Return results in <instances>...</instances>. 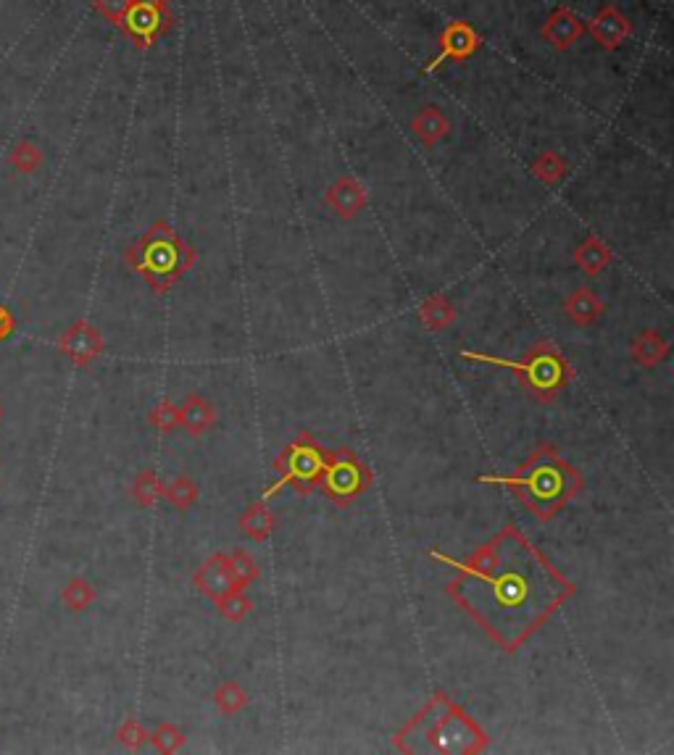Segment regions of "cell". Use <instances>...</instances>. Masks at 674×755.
Here are the masks:
<instances>
[{"mask_svg":"<svg viewBox=\"0 0 674 755\" xmlns=\"http://www.w3.org/2000/svg\"><path fill=\"white\" fill-rule=\"evenodd\" d=\"M443 561L456 566L461 577H467V582L461 579L451 585L456 600L506 650L517 648L561 600L572 595V585H567L517 532H503L467 566L451 558Z\"/></svg>","mask_w":674,"mask_h":755,"instance_id":"1","label":"cell"},{"mask_svg":"<svg viewBox=\"0 0 674 755\" xmlns=\"http://www.w3.org/2000/svg\"><path fill=\"white\" fill-rule=\"evenodd\" d=\"M127 264L156 290L166 293L180 279L182 271L193 264V250L174 235L164 221H156L140 240L127 248Z\"/></svg>","mask_w":674,"mask_h":755,"instance_id":"2","label":"cell"},{"mask_svg":"<svg viewBox=\"0 0 674 755\" xmlns=\"http://www.w3.org/2000/svg\"><path fill=\"white\" fill-rule=\"evenodd\" d=\"M572 471L561 461H553L551 453L532 458L519 477L514 479H493L488 482H503V485L522 487L524 495L532 500V508H538L540 513H551L572 495L574 487L569 485Z\"/></svg>","mask_w":674,"mask_h":755,"instance_id":"3","label":"cell"},{"mask_svg":"<svg viewBox=\"0 0 674 755\" xmlns=\"http://www.w3.org/2000/svg\"><path fill=\"white\" fill-rule=\"evenodd\" d=\"M119 27L137 48H151L172 27L169 0H127Z\"/></svg>","mask_w":674,"mask_h":755,"instance_id":"4","label":"cell"},{"mask_svg":"<svg viewBox=\"0 0 674 755\" xmlns=\"http://www.w3.org/2000/svg\"><path fill=\"white\" fill-rule=\"evenodd\" d=\"M464 358L482 361V364L509 366V369L519 371L524 382L530 385V390L538 392V395H551V392L559 390L561 382H564V364H561L559 356L551 353V350H543V353L527 358L522 364H517V361H503V358L493 356H474V353H464Z\"/></svg>","mask_w":674,"mask_h":755,"instance_id":"5","label":"cell"},{"mask_svg":"<svg viewBox=\"0 0 674 755\" xmlns=\"http://www.w3.org/2000/svg\"><path fill=\"white\" fill-rule=\"evenodd\" d=\"M280 466H282V479L272 487V490H266V495H274L280 487L293 485V482L301 487L314 485L324 469V458H322V453H319V448H314V445H309V442H295L293 448L285 453Z\"/></svg>","mask_w":674,"mask_h":755,"instance_id":"6","label":"cell"},{"mask_svg":"<svg viewBox=\"0 0 674 755\" xmlns=\"http://www.w3.org/2000/svg\"><path fill=\"white\" fill-rule=\"evenodd\" d=\"M58 348H61V353H64L74 366H87L90 361H95V358L101 356L103 337L93 324L79 319L74 321L72 327L66 329L64 335L58 337Z\"/></svg>","mask_w":674,"mask_h":755,"instance_id":"7","label":"cell"},{"mask_svg":"<svg viewBox=\"0 0 674 755\" xmlns=\"http://www.w3.org/2000/svg\"><path fill=\"white\" fill-rule=\"evenodd\" d=\"M480 48V35L474 32L469 24L464 22H453L443 29V35H440V53L432 58V64L427 66V72L432 69H438L443 61L453 58V61H464V58L474 56Z\"/></svg>","mask_w":674,"mask_h":755,"instance_id":"8","label":"cell"},{"mask_svg":"<svg viewBox=\"0 0 674 755\" xmlns=\"http://www.w3.org/2000/svg\"><path fill=\"white\" fill-rule=\"evenodd\" d=\"M590 35L596 37L606 50H617L630 40L632 22L617 6H603L590 22Z\"/></svg>","mask_w":674,"mask_h":755,"instance_id":"9","label":"cell"},{"mask_svg":"<svg viewBox=\"0 0 674 755\" xmlns=\"http://www.w3.org/2000/svg\"><path fill=\"white\" fill-rule=\"evenodd\" d=\"M582 32H585V27H582V22L577 19V14H574L572 8L564 6L556 8V11L545 19L543 29H540L545 43L556 50H567L569 45H574L580 40Z\"/></svg>","mask_w":674,"mask_h":755,"instance_id":"10","label":"cell"},{"mask_svg":"<svg viewBox=\"0 0 674 755\" xmlns=\"http://www.w3.org/2000/svg\"><path fill=\"white\" fill-rule=\"evenodd\" d=\"M322 485L335 500L353 498L364 487V482H361V466L356 461L330 463V466L324 463Z\"/></svg>","mask_w":674,"mask_h":755,"instance_id":"11","label":"cell"},{"mask_svg":"<svg viewBox=\"0 0 674 755\" xmlns=\"http://www.w3.org/2000/svg\"><path fill=\"white\" fill-rule=\"evenodd\" d=\"M327 203H330V208L337 216L351 219V216H356L361 208H364V187H361L359 182H353V179H340V182H335V185L327 190Z\"/></svg>","mask_w":674,"mask_h":755,"instance_id":"12","label":"cell"},{"mask_svg":"<svg viewBox=\"0 0 674 755\" xmlns=\"http://www.w3.org/2000/svg\"><path fill=\"white\" fill-rule=\"evenodd\" d=\"M411 129H414V135L422 140L427 148H435V145L448 135V129H451V122L445 119V114L440 111L438 106H427L422 108L419 114L414 116V122H411Z\"/></svg>","mask_w":674,"mask_h":755,"instance_id":"13","label":"cell"},{"mask_svg":"<svg viewBox=\"0 0 674 755\" xmlns=\"http://www.w3.org/2000/svg\"><path fill=\"white\" fill-rule=\"evenodd\" d=\"M198 582H201L203 592H206L208 598H214V600H222V595H230L232 587H235L232 585L230 569L224 566L222 558H214V561L208 563L206 569L201 571Z\"/></svg>","mask_w":674,"mask_h":755,"instance_id":"14","label":"cell"},{"mask_svg":"<svg viewBox=\"0 0 674 755\" xmlns=\"http://www.w3.org/2000/svg\"><path fill=\"white\" fill-rule=\"evenodd\" d=\"M8 166L16 171V174H35L40 166H43V150L37 148L35 143H29V140H22V143H16L8 153Z\"/></svg>","mask_w":674,"mask_h":755,"instance_id":"15","label":"cell"},{"mask_svg":"<svg viewBox=\"0 0 674 755\" xmlns=\"http://www.w3.org/2000/svg\"><path fill=\"white\" fill-rule=\"evenodd\" d=\"M574 256H577V264L588 271V274H598V271L606 269V266H609V261H611V253L603 248L598 240H588L585 245H580Z\"/></svg>","mask_w":674,"mask_h":755,"instance_id":"16","label":"cell"},{"mask_svg":"<svg viewBox=\"0 0 674 755\" xmlns=\"http://www.w3.org/2000/svg\"><path fill=\"white\" fill-rule=\"evenodd\" d=\"M61 600H64V606L69 608V611H85V608L95 600V590L90 587V582H87V579L77 577L64 587V592H61Z\"/></svg>","mask_w":674,"mask_h":755,"instance_id":"17","label":"cell"},{"mask_svg":"<svg viewBox=\"0 0 674 755\" xmlns=\"http://www.w3.org/2000/svg\"><path fill=\"white\" fill-rule=\"evenodd\" d=\"M567 311L577 324H588V321L596 319V314L601 311V303L596 300V295L588 293V290H580L574 293L567 303Z\"/></svg>","mask_w":674,"mask_h":755,"instance_id":"18","label":"cell"},{"mask_svg":"<svg viewBox=\"0 0 674 755\" xmlns=\"http://www.w3.org/2000/svg\"><path fill=\"white\" fill-rule=\"evenodd\" d=\"M532 171H535V174L543 179L545 185H553V182H559L561 174H564V161L559 158V153L548 150V153H543V156L535 161Z\"/></svg>","mask_w":674,"mask_h":755,"instance_id":"19","label":"cell"},{"mask_svg":"<svg viewBox=\"0 0 674 755\" xmlns=\"http://www.w3.org/2000/svg\"><path fill=\"white\" fill-rule=\"evenodd\" d=\"M208 421H211V414H208V408L203 406V400H198V398L187 400V406H185L187 429H193V432H201Z\"/></svg>","mask_w":674,"mask_h":755,"instance_id":"20","label":"cell"},{"mask_svg":"<svg viewBox=\"0 0 674 755\" xmlns=\"http://www.w3.org/2000/svg\"><path fill=\"white\" fill-rule=\"evenodd\" d=\"M93 8L106 19V22L119 27V22H122L124 16V8H127V0H93Z\"/></svg>","mask_w":674,"mask_h":755,"instance_id":"21","label":"cell"},{"mask_svg":"<svg viewBox=\"0 0 674 755\" xmlns=\"http://www.w3.org/2000/svg\"><path fill=\"white\" fill-rule=\"evenodd\" d=\"M230 577H232V585H235V582H237V585H245L248 579L256 577V566H253V563L248 561V558H245L243 553H240V556L232 558Z\"/></svg>","mask_w":674,"mask_h":755,"instance_id":"22","label":"cell"},{"mask_svg":"<svg viewBox=\"0 0 674 755\" xmlns=\"http://www.w3.org/2000/svg\"><path fill=\"white\" fill-rule=\"evenodd\" d=\"M251 516H253V521L251 519L243 521L245 532H248V535H253V537H264L266 532H269V527H272V519H269V513H266L264 508H253Z\"/></svg>","mask_w":674,"mask_h":755,"instance_id":"23","label":"cell"},{"mask_svg":"<svg viewBox=\"0 0 674 755\" xmlns=\"http://www.w3.org/2000/svg\"><path fill=\"white\" fill-rule=\"evenodd\" d=\"M143 737H145L143 729L137 727V724L132 719L127 721V724H124L122 729H119V740H122L124 745H127V748H137V745L143 742Z\"/></svg>","mask_w":674,"mask_h":755,"instance_id":"24","label":"cell"},{"mask_svg":"<svg viewBox=\"0 0 674 755\" xmlns=\"http://www.w3.org/2000/svg\"><path fill=\"white\" fill-rule=\"evenodd\" d=\"M14 329H16L14 314H11V311L0 303V342H6L8 337L14 335Z\"/></svg>","mask_w":674,"mask_h":755,"instance_id":"25","label":"cell"},{"mask_svg":"<svg viewBox=\"0 0 674 755\" xmlns=\"http://www.w3.org/2000/svg\"><path fill=\"white\" fill-rule=\"evenodd\" d=\"M153 485H156V482H153L151 474H145V477L137 479V485H135V495H137V498L143 500V503H151L153 492H156V487H153Z\"/></svg>","mask_w":674,"mask_h":755,"instance_id":"26","label":"cell"},{"mask_svg":"<svg viewBox=\"0 0 674 755\" xmlns=\"http://www.w3.org/2000/svg\"><path fill=\"white\" fill-rule=\"evenodd\" d=\"M0 421H3V406H0Z\"/></svg>","mask_w":674,"mask_h":755,"instance_id":"27","label":"cell"}]
</instances>
